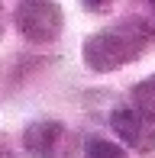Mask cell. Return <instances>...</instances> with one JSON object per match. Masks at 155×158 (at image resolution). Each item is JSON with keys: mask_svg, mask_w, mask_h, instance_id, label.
I'll list each match as a JSON object with an SVG mask.
<instances>
[{"mask_svg": "<svg viewBox=\"0 0 155 158\" xmlns=\"http://www.w3.org/2000/svg\"><path fill=\"white\" fill-rule=\"evenodd\" d=\"M145 42H149V29L139 19L100 29L84 42V64L94 68V71H116L126 61L139 58Z\"/></svg>", "mask_w": 155, "mask_h": 158, "instance_id": "1", "label": "cell"}, {"mask_svg": "<svg viewBox=\"0 0 155 158\" xmlns=\"http://www.w3.org/2000/svg\"><path fill=\"white\" fill-rule=\"evenodd\" d=\"M61 6L55 0H23L16 6V29L29 42H55L61 35Z\"/></svg>", "mask_w": 155, "mask_h": 158, "instance_id": "2", "label": "cell"}, {"mask_svg": "<svg viewBox=\"0 0 155 158\" xmlns=\"http://www.w3.org/2000/svg\"><path fill=\"white\" fill-rule=\"evenodd\" d=\"M113 132L136 152H155V123L136 110V106H116L110 113Z\"/></svg>", "mask_w": 155, "mask_h": 158, "instance_id": "3", "label": "cell"}, {"mask_svg": "<svg viewBox=\"0 0 155 158\" xmlns=\"http://www.w3.org/2000/svg\"><path fill=\"white\" fill-rule=\"evenodd\" d=\"M61 135H65L61 123H55V119H39V123H32L23 132V148L32 158H55L58 155V145H61Z\"/></svg>", "mask_w": 155, "mask_h": 158, "instance_id": "4", "label": "cell"}, {"mask_svg": "<svg viewBox=\"0 0 155 158\" xmlns=\"http://www.w3.org/2000/svg\"><path fill=\"white\" fill-rule=\"evenodd\" d=\"M129 106H136L142 116H149L155 123V74L145 77V81H139L136 87H132V103Z\"/></svg>", "mask_w": 155, "mask_h": 158, "instance_id": "5", "label": "cell"}, {"mask_svg": "<svg viewBox=\"0 0 155 158\" xmlns=\"http://www.w3.org/2000/svg\"><path fill=\"white\" fill-rule=\"evenodd\" d=\"M87 158H126V152L107 139H87Z\"/></svg>", "mask_w": 155, "mask_h": 158, "instance_id": "6", "label": "cell"}, {"mask_svg": "<svg viewBox=\"0 0 155 158\" xmlns=\"http://www.w3.org/2000/svg\"><path fill=\"white\" fill-rule=\"evenodd\" d=\"M145 6H149V19H145V29H149V35H155V0H145Z\"/></svg>", "mask_w": 155, "mask_h": 158, "instance_id": "7", "label": "cell"}, {"mask_svg": "<svg viewBox=\"0 0 155 158\" xmlns=\"http://www.w3.org/2000/svg\"><path fill=\"white\" fill-rule=\"evenodd\" d=\"M107 3H113V0H84V6H87V10H103Z\"/></svg>", "mask_w": 155, "mask_h": 158, "instance_id": "8", "label": "cell"}, {"mask_svg": "<svg viewBox=\"0 0 155 158\" xmlns=\"http://www.w3.org/2000/svg\"><path fill=\"white\" fill-rule=\"evenodd\" d=\"M0 32H3V6H0Z\"/></svg>", "mask_w": 155, "mask_h": 158, "instance_id": "9", "label": "cell"}, {"mask_svg": "<svg viewBox=\"0 0 155 158\" xmlns=\"http://www.w3.org/2000/svg\"><path fill=\"white\" fill-rule=\"evenodd\" d=\"M0 158H10V155H6V152H0Z\"/></svg>", "mask_w": 155, "mask_h": 158, "instance_id": "10", "label": "cell"}]
</instances>
